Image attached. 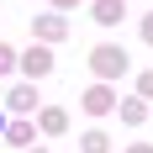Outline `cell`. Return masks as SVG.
Listing matches in <instances>:
<instances>
[{
  "mask_svg": "<svg viewBox=\"0 0 153 153\" xmlns=\"http://www.w3.org/2000/svg\"><path fill=\"white\" fill-rule=\"evenodd\" d=\"M90 69H95L100 79H122L127 69H132V58H127V48L106 42V48H95V53H90Z\"/></svg>",
  "mask_w": 153,
  "mask_h": 153,
  "instance_id": "1",
  "label": "cell"
},
{
  "mask_svg": "<svg viewBox=\"0 0 153 153\" xmlns=\"http://www.w3.org/2000/svg\"><path fill=\"white\" fill-rule=\"evenodd\" d=\"M21 74L27 79H48L53 74V53H48V48H27V53H21Z\"/></svg>",
  "mask_w": 153,
  "mask_h": 153,
  "instance_id": "2",
  "label": "cell"
},
{
  "mask_svg": "<svg viewBox=\"0 0 153 153\" xmlns=\"http://www.w3.org/2000/svg\"><path fill=\"white\" fill-rule=\"evenodd\" d=\"M85 111H90V116H106V111H116V95H111V85H95V90H85Z\"/></svg>",
  "mask_w": 153,
  "mask_h": 153,
  "instance_id": "3",
  "label": "cell"
},
{
  "mask_svg": "<svg viewBox=\"0 0 153 153\" xmlns=\"http://www.w3.org/2000/svg\"><path fill=\"white\" fill-rule=\"evenodd\" d=\"M63 32H69V21H63L58 11H53V16H37V37H42V42H58Z\"/></svg>",
  "mask_w": 153,
  "mask_h": 153,
  "instance_id": "4",
  "label": "cell"
},
{
  "mask_svg": "<svg viewBox=\"0 0 153 153\" xmlns=\"http://www.w3.org/2000/svg\"><path fill=\"white\" fill-rule=\"evenodd\" d=\"M95 21L100 27H116L122 21V0H95Z\"/></svg>",
  "mask_w": 153,
  "mask_h": 153,
  "instance_id": "5",
  "label": "cell"
},
{
  "mask_svg": "<svg viewBox=\"0 0 153 153\" xmlns=\"http://www.w3.org/2000/svg\"><path fill=\"white\" fill-rule=\"evenodd\" d=\"M116 111H122V122H127V127H143V116H148V106H143L137 95H132V100H122Z\"/></svg>",
  "mask_w": 153,
  "mask_h": 153,
  "instance_id": "6",
  "label": "cell"
},
{
  "mask_svg": "<svg viewBox=\"0 0 153 153\" xmlns=\"http://www.w3.org/2000/svg\"><path fill=\"white\" fill-rule=\"evenodd\" d=\"M5 137H11L16 148H27V143H32V127H27V122H11V127H5Z\"/></svg>",
  "mask_w": 153,
  "mask_h": 153,
  "instance_id": "7",
  "label": "cell"
},
{
  "mask_svg": "<svg viewBox=\"0 0 153 153\" xmlns=\"http://www.w3.org/2000/svg\"><path fill=\"white\" fill-rule=\"evenodd\" d=\"M42 127H48V132H63V127H69V116H63L58 106H48V111H42Z\"/></svg>",
  "mask_w": 153,
  "mask_h": 153,
  "instance_id": "8",
  "label": "cell"
},
{
  "mask_svg": "<svg viewBox=\"0 0 153 153\" xmlns=\"http://www.w3.org/2000/svg\"><path fill=\"white\" fill-rule=\"evenodd\" d=\"M11 106H16V111H32V106H37V90H27V85L11 90Z\"/></svg>",
  "mask_w": 153,
  "mask_h": 153,
  "instance_id": "9",
  "label": "cell"
},
{
  "mask_svg": "<svg viewBox=\"0 0 153 153\" xmlns=\"http://www.w3.org/2000/svg\"><path fill=\"white\" fill-rule=\"evenodd\" d=\"M111 143H106V132H85V153H106Z\"/></svg>",
  "mask_w": 153,
  "mask_h": 153,
  "instance_id": "10",
  "label": "cell"
},
{
  "mask_svg": "<svg viewBox=\"0 0 153 153\" xmlns=\"http://www.w3.org/2000/svg\"><path fill=\"white\" fill-rule=\"evenodd\" d=\"M11 63H16V53H11L5 42H0V69H11Z\"/></svg>",
  "mask_w": 153,
  "mask_h": 153,
  "instance_id": "11",
  "label": "cell"
},
{
  "mask_svg": "<svg viewBox=\"0 0 153 153\" xmlns=\"http://www.w3.org/2000/svg\"><path fill=\"white\" fill-rule=\"evenodd\" d=\"M143 42H153V16H143Z\"/></svg>",
  "mask_w": 153,
  "mask_h": 153,
  "instance_id": "12",
  "label": "cell"
},
{
  "mask_svg": "<svg viewBox=\"0 0 153 153\" xmlns=\"http://www.w3.org/2000/svg\"><path fill=\"white\" fill-rule=\"evenodd\" d=\"M143 95H153V74H143Z\"/></svg>",
  "mask_w": 153,
  "mask_h": 153,
  "instance_id": "13",
  "label": "cell"
},
{
  "mask_svg": "<svg viewBox=\"0 0 153 153\" xmlns=\"http://www.w3.org/2000/svg\"><path fill=\"white\" fill-rule=\"evenodd\" d=\"M127 153H153V148H148V143H137V148H127Z\"/></svg>",
  "mask_w": 153,
  "mask_h": 153,
  "instance_id": "14",
  "label": "cell"
},
{
  "mask_svg": "<svg viewBox=\"0 0 153 153\" xmlns=\"http://www.w3.org/2000/svg\"><path fill=\"white\" fill-rule=\"evenodd\" d=\"M53 5H58V11H63V5H74V0H53Z\"/></svg>",
  "mask_w": 153,
  "mask_h": 153,
  "instance_id": "15",
  "label": "cell"
},
{
  "mask_svg": "<svg viewBox=\"0 0 153 153\" xmlns=\"http://www.w3.org/2000/svg\"><path fill=\"white\" fill-rule=\"evenodd\" d=\"M0 137H5V116H0Z\"/></svg>",
  "mask_w": 153,
  "mask_h": 153,
  "instance_id": "16",
  "label": "cell"
},
{
  "mask_svg": "<svg viewBox=\"0 0 153 153\" xmlns=\"http://www.w3.org/2000/svg\"><path fill=\"white\" fill-rule=\"evenodd\" d=\"M32 153H42V148H32Z\"/></svg>",
  "mask_w": 153,
  "mask_h": 153,
  "instance_id": "17",
  "label": "cell"
}]
</instances>
